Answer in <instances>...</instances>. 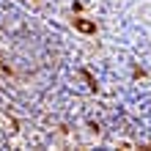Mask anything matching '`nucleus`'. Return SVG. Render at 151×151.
Masks as SVG:
<instances>
[{
	"label": "nucleus",
	"instance_id": "1",
	"mask_svg": "<svg viewBox=\"0 0 151 151\" xmlns=\"http://www.w3.org/2000/svg\"><path fill=\"white\" fill-rule=\"evenodd\" d=\"M74 25H77L83 33H93V30H96V28H93V22H85V19H74Z\"/></svg>",
	"mask_w": 151,
	"mask_h": 151
}]
</instances>
